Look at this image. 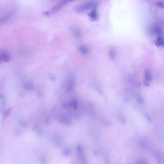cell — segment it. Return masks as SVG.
<instances>
[{"label":"cell","mask_w":164,"mask_h":164,"mask_svg":"<svg viewBox=\"0 0 164 164\" xmlns=\"http://www.w3.org/2000/svg\"><path fill=\"white\" fill-rule=\"evenodd\" d=\"M154 155L155 156V157H157L158 161L161 160V158H162V155L159 152L157 151H155L154 152Z\"/></svg>","instance_id":"e0dca14e"},{"label":"cell","mask_w":164,"mask_h":164,"mask_svg":"<svg viewBox=\"0 0 164 164\" xmlns=\"http://www.w3.org/2000/svg\"><path fill=\"white\" fill-rule=\"evenodd\" d=\"M72 33L73 35L77 38H80V37L82 36V33L81 32H80V30L79 29L77 28H73L72 30Z\"/></svg>","instance_id":"8fae6325"},{"label":"cell","mask_w":164,"mask_h":164,"mask_svg":"<svg viewBox=\"0 0 164 164\" xmlns=\"http://www.w3.org/2000/svg\"><path fill=\"white\" fill-rule=\"evenodd\" d=\"M137 163L138 164H147V162L144 159H140V160H138L137 162Z\"/></svg>","instance_id":"d6986e66"},{"label":"cell","mask_w":164,"mask_h":164,"mask_svg":"<svg viewBox=\"0 0 164 164\" xmlns=\"http://www.w3.org/2000/svg\"><path fill=\"white\" fill-rule=\"evenodd\" d=\"M73 1L74 0H62L58 3L56 4L54 6L52 7V9L51 10L43 12V14L46 17H49L53 14L60 10L63 7H64L66 5V4H68Z\"/></svg>","instance_id":"6da1fadb"},{"label":"cell","mask_w":164,"mask_h":164,"mask_svg":"<svg viewBox=\"0 0 164 164\" xmlns=\"http://www.w3.org/2000/svg\"><path fill=\"white\" fill-rule=\"evenodd\" d=\"M152 75L149 70H146L144 72V79L145 80L150 82L152 80Z\"/></svg>","instance_id":"30bf717a"},{"label":"cell","mask_w":164,"mask_h":164,"mask_svg":"<svg viewBox=\"0 0 164 164\" xmlns=\"http://www.w3.org/2000/svg\"><path fill=\"white\" fill-rule=\"evenodd\" d=\"M75 77L73 75H71L69 77L67 85H66V91L68 92H70L73 89L75 84Z\"/></svg>","instance_id":"3957f363"},{"label":"cell","mask_w":164,"mask_h":164,"mask_svg":"<svg viewBox=\"0 0 164 164\" xmlns=\"http://www.w3.org/2000/svg\"><path fill=\"white\" fill-rule=\"evenodd\" d=\"M150 32L157 35H161L162 34V29L160 27L158 26H155L151 28Z\"/></svg>","instance_id":"ba28073f"},{"label":"cell","mask_w":164,"mask_h":164,"mask_svg":"<svg viewBox=\"0 0 164 164\" xmlns=\"http://www.w3.org/2000/svg\"><path fill=\"white\" fill-rule=\"evenodd\" d=\"M79 50L82 54H84V55H86V54H88V52H89V50H88L87 46H86L84 45H80L79 47Z\"/></svg>","instance_id":"4fadbf2b"},{"label":"cell","mask_w":164,"mask_h":164,"mask_svg":"<svg viewBox=\"0 0 164 164\" xmlns=\"http://www.w3.org/2000/svg\"><path fill=\"white\" fill-rule=\"evenodd\" d=\"M118 119H119V120L122 123V124L125 123L126 120L125 119V117L121 114H119L118 115Z\"/></svg>","instance_id":"2e32d148"},{"label":"cell","mask_w":164,"mask_h":164,"mask_svg":"<svg viewBox=\"0 0 164 164\" xmlns=\"http://www.w3.org/2000/svg\"><path fill=\"white\" fill-rule=\"evenodd\" d=\"M59 120L60 122L65 124L67 125H70L71 124V121L70 118L66 115H61L59 118Z\"/></svg>","instance_id":"5b68a950"},{"label":"cell","mask_w":164,"mask_h":164,"mask_svg":"<svg viewBox=\"0 0 164 164\" xmlns=\"http://www.w3.org/2000/svg\"><path fill=\"white\" fill-rule=\"evenodd\" d=\"M93 9L89 14V16L91 19L93 20H97L98 18V14L96 9V6L93 7Z\"/></svg>","instance_id":"8992f818"},{"label":"cell","mask_w":164,"mask_h":164,"mask_svg":"<svg viewBox=\"0 0 164 164\" xmlns=\"http://www.w3.org/2000/svg\"><path fill=\"white\" fill-rule=\"evenodd\" d=\"M77 151L79 157H80V160L82 161L83 163H86V158L84 155L82 147L81 145H79L77 147Z\"/></svg>","instance_id":"277c9868"},{"label":"cell","mask_w":164,"mask_h":164,"mask_svg":"<svg viewBox=\"0 0 164 164\" xmlns=\"http://www.w3.org/2000/svg\"><path fill=\"white\" fill-rule=\"evenodd\" d=\"M73 106L75 109H77L78 107V104L76 100H74L73 101Z\"/></svg>","instance_id":"ffe728a7"},{"label":"cell","mask_w":164,"mask_h":164,"mask_svg":"<svg viewBox=\"0 0 164 164\" xmlns=\"http://www.w3.org/2000/svg\"><path fill=\"white\" fill-rule=\"evenodd\" d=\"M129 81L131 83L130 84H132L134 86H136L137 85V81L134 78V77H129Z\"/></svg>","instance_id":"ac0fdd59"},{"label":"cell","mask_w":164,"mask_h":164,"mask_svg":"<svg viewBox=\"0 0 164 164\" xmlns=\"http://www.w3.org/2000/svg\"><path fill=\"white\" fill-rule=\"evenodd\" d=\"M157 5L159 6V7L162 8H164V3L163 2H159L157 3Z\"/></svg>","instance_id":"44dd1931"},{"label":"cell","mask_w":164,"mask_h":164,"mask_svg":"<svg viewBox=\"0 0 164 164\" xmlns=\"http://www.w3.org/2000/svg\"><path fill=\"white\" fill-rule=\"evenodd\" d=\"M65 155H66V156H67V155H69L70 154V150H69V149H66V150L65 151Z\"/></svg>","instance_id":"7402d4cb"},{"label":"cell","mask_w":164,"mask_h":164,"mask_svg":"<svg viewBox=\"0 0 164 164\" xmlns=\"http://www.w3.org/2000/svg\"><path fill=\"white\" fill-rule=\"evenodd\" d=\"M134 95H135V97L136 98V100H137V101H138V104H139L141 105H144V99L143 98V97L140 94H138L137 93H136Z\"/></svg>","instance_id":"9c48e42d"},{"label":"cell","mask_w":164,"mask_h":164,"mask_svg":"<svg viewBox=\"0 0 164 164\" xmlns=\"http://www.w3.org/2000/svg\"><path fill=\"white\" fill-rule=\"evenodd\" d=\"M0 62H1V61H0Z\"/></svg>","instance_id":"603a6c76"},{"label":"cell","mask_w":164,"mask_h":164,"mask_svg":"<svg viewBox=\"0 0 164 164\" xmlns=\"http://www.w3.org/2000/svg\"><path fill=\"white\" fill-rule=\"evenodd\" d=\"M116 52H115V50L113 48L110 49L109 51V56L110 58L111 59L113 60H115L116 57Z\"/></svg>","instance_id":"5bb4252c"},{"label":"cell","mask_w":164,"mask_h":164,"mask_svg":"<svg viewBox=\"0 0 164 164\" xmlns=\"http://www.w3.org/2000/svg\"><path fill=\"white\" fill-rule=\"evenodd\" d=\"M95 6H97V4L94 1H91L86 4H83L79 5L76 8V11L77 12H83L86 10L90 9L91 8H93Z\"/></svg>","instance_id":"7a4b0ae2"},{"label":"cell","mask_w":164,"mask_h":164,"mask_svg":"<svg viewBox=\"0 0 164 164\" xmlns=\"http://www.w3.org/2000/svg\"><path fill=\"white\" fill-rule=\"evenodd\" d=\"M155 44L158 47H163L164 45V38L161 36H159L158 37L156 41Z\"/></svg>","instance_id":"7c38bea8"},{"label":"cell","mask_w":164,"mask_h":164,"mask_svg":"<svg viewBox=\"0 0 164 164\" xmlns=\"http://www.w3.org/2000/svg\"><path fill=\"white\" fill-rule=\"evenodd\" d=\"M0 58L4 62H8L10 60L11 56L8 52L4 51L1 53L0 55Z\"/></svg>","instance_id":"52a82bcc"},{"label":"cell","mask_w":164,"mask_h":164,"mask_svg":"<svg viewBox=\"0 0 164 164\" xmlns=\"http://www.w3.org/2000/svg\"><path fill=\"white\" fill-rule=\"evenodd\" d=\"M11 17V15L10 14H8L5 16H4L3 17L0 18V25L1 24H3L4 22H5V21H7V20L9 19V18Z\"/></svg>","instance_id":"9a60e30c"}]
</instances>
